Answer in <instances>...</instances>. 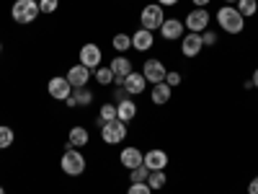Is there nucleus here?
Masks as SVG:
<instances>
[{
  "mask_svg": "<svg viewBox=\"0 0 258 194\" xmlns=\"http://www.w3.org/2000/svg\"><path fill=\"white\" fill-rule=\"evenodd\" d=\"M217 24H220L222 31H227V34L235 36V34H240L245 29V18L240 16V11L235 8V6H222L217 11Z\"/></svg>",
  "mask_w": 258,
  "mask_h": 194,
  "instance_id": "nucleus-1",
  "label": "nucleus"
},
{
  "mask_svg": "<svg viewBox=\"0 0 258 194\" xmlns=\"http://www.w3.org/2000/svg\"><path fill=\"white\" fill-rule=\"evenodd\" d=\"M11 16H13V21L16 24H34V21L41 16V11H39V3L36 0H16V3L11 6Z\"/></svg>",
  "mask_w": 258,
  "mask_h": 194,
  "instance_id": "nucleus-2",
  "label": "nucleus"
},
{
  "mask_svg": "<svg viewBox=\"0 0 258 194\" xmlns=\"http://www.w3.org/2000/svg\"><path fill=\"white\" fill-rule=\"evenodd\" d=\"M59 166H62V171L68 176H80V174H85V156L80 153L78 148H64Z\"/></svg>",
  "mask_w": 258,
  "mask_h": 194,
  "instance_id": "nucleus-3",
  "label": "nucleus"
},
{
  "mask_svg": "<svg viewBox=\"0 0 258 194\" xmlns=\"http://www.w3.org/2000/svg\"><path fill=\"white\" fill-rule=\"evenodd\" d=\"M163 21H165V13H163V6H158V3L145 6V8H142V13H140V24H142V29L153 31V34H155V31H160Z\"/></svg>",
  "mask_w": 258,
  "mask_h": 194,
  "instance_id": "nucleus-4",
  "label": "nucleus"
},
{
  "mask_svg": "<svg viewBox=\"0 0 258 194\" xmlns=\"http://www.w3.org/2000/svg\"><path fill=\"white\" fill-rule=\"evenodd\" d=\"M209 21H212V13L207 8H191L183 18V26L194 34H202V31L209 29Z\"/></svg>",
  "mask_w": 258,
  "mask_h": 194,
  "instance_id": "nucleus-5",
  "label": "nucleus"
},
{
  "mask_svg": "<svg viewBox=\"0 0 258 194\" xmlns=\"http://www.w3.org/2000/svg\"><path fill=\"white\" fill-rule=\"evenodd\" d=\"M124 137H126V124H124L121 119H114V122H109V124L101 127V140H103L106 145H119Z\"/></svg>",
  "mask_w": 258,
  "mask_h": 194,
  "instance_id": "nucleus-6",
  "label": "nucleus"
},
{
  "mask_svg": "<svg viewBox=\"0 0 258 194\" xmlns=\"http://www.w3.org/2000/svg\"><path fill=\"white\" fill-rule=\"evenodd\" d=\"M47 93H49L52 99H57V101H68L70 93H73V85H70L68 75H54V78H49Z\"/></svg>",
  "mask_w": 258,
  "mask_h": 194,
  "instance_id": "nucleus-7",
  "label": "nucleus"
},
{
  "mask_svg": "<svg viewBox=\"0 0 258 194\" xmlns=\"http://www.w3.org/2000/svg\"><path fill=\"white\" fill-rule=\"evenodd\" d=\"M78 57H80V65H85L88 70L101 68V47H98V44H93V41L83 44V47H80V52H78Z\"/></svg>",
  "mask_w": 258,
  "mask_h": 194,
  "instance_id": "nucleus-8",
  "label": "nucleus"
},
{
  "mask_svg": "<svg viewBox=\"0 0 258 194\" xmlns=\"http://www.w3.org/2000/svg\"><path fill=\"white\" fill-rule=\"evenodd\" d=\"M204 50V41H202V34H183L181 36V55L183 57H199V52Z\"/></svg>",
  "mask_w": 258,
  "mask_h": 194,
  "instance_id": "nucleus-9",
  "label": "nucleus"
},
{
  "mask_svg": "<svg viewBox=\"0 0 258 194\" xmlns=\"http://www.w3.org/2000/svg\"><path fill=\"white\" fill-rule=\"evenodd\" d=\"M142 75H145V80L147 83H163L165 80V75H168V70H165V65L160 62V60H147L145 65H142Z\"/></svg>",
  "mask_w": 258,
  "mask_h": 194,
  "instance_id": "nucleus-10",
  "label": "nucleus"
},
{
  "mask_svg": "<svg viewBox=\"0 0 258 194\" xmlns=\"http://www.w3.org/2000/svg\"><path fill=\"white\" fill-rule=\"evenodd\" d=\"M150 171H165V166L170 163V158H168V153L165 150H160V148H150L147 153H145V161H142Z\"/></svg>",
  "mask_w": 258,
  "mask_h": 194,
  "instance_id": "nucleus-11",
  "label": "nucleus"
},
{
  "mask_svg": "<svg viewBox=\"0 0 258 194\" xmlns=\"http://www.w3.org/2000/svg\"><path fill=\"white\" fill-rule=\"evenodd\" d=\"M109 68H111V73H114V83L121 88L124 80H126V75L132 73V60H129V57H114V60L109 62Z\"/></svg>",
  "mask_w": 258,
  "mask_h": 194,
  "instance_id": "nucleus-12",
  "label": "nucleus"
},
{
  "mask_svg": "<svg viewBox=\"0 0 258 194\" xmlns=\"http://www.w3.org/2000/svg\"><path fill=\"white\" fill-rule=\"evenodd\" d=\"M93 78V70H88L85 65H73V68L68 70V80H70V85L73 88H85L88 85V80Z\"/></svg>",
  "mask_w": 258,
  "mask_h": 194,
  "instance_id": "nucleus-13",
  "label": "nucleus"
},
{
  "mask_svg": "<svg viewBox=\"0 0 258 194\" xmlns=\"http://www.w3.org/2000/svg\"><path fill=\"white\" fill-rule=\"evenodd\" d=\"M183 31H186V26H183V21H178V18H165V21H163V26H160V36L168 39V41L181 39Z\"/></svg>",
  "mask_w": 258,
  "mask_h": 194,
  "instance_id": "nucleus-14",
  "label": "nucleus"
},
{
  "mask_svg": "<svg viewBox=\"0 0 258 194\" xmlns=\"http://www.w3.org/2000/svg\"><path fill=\"white\" fill-rule=\"evenodd\" d=\"M153 44H155L153 31H147V29L140 26V29L132 34V50H137V52H147V50H153Z\"/></svg>",
  "mask_w": 258,
  "mask_h": 194,
  "instance_id": "nucleus-15",
  "label": "nucleus"
},
{
  "mask_svg": "<svg viewBox=\"0 0 258 194\" xmlns=\"http://www.w3.org/2000/svg\"><path fill=\"white\" fill-rule=\"evenodd\" d=\"M145 88H147V80H145V75L142 73H129L126 75V80H124V91L129 93V96H140V93H145Z\"/></svg>",
  "mask_w": 258,
  "mask_h": 194,
  "instance_id": "nucleus-16",
  "label": "nucleus"
},
{
  "mask_svg": "<svg viewBox=\"0 0 258 194\" xmlns=\"http://www.w3.org/2000/svg\"><path fill=\"white\" fill-rule=\"evenodd\" d=\"M68 104V109H75V106H91L93 104V91L85 85V88H73L70 99L64 101Z\"/></svg>",
  "mask_w": 258,
  "mask_h": 194,
  "instance_id": "nucleus-17",
  "label": "nucleus"
},
{
  "mask_svg": "<svg viewBox=\"0 0 258 194\" xmlns=\"http://www.w3.org/2000/svg\"><path fill=\"white\" fill-rule=\"evenodd\" d=\"M119 161H121V166L124 168H137V166H142V161H145V153L140 148H124L121 150V156H119Z\"/></svg>",
  "mask_w": 258,
  "mask_h": 194,
  "instance_id": "nucleus-18",
  "label": "nucleus"
},
{
  "mask_svg": "<svg viewBox=\"0 0 258 194\" xmlns=\"http://www.w3.org/2000/svg\"><path fill=\"white\" fill-rule=\"evenodd\" d=\"M88 140H91V135H88V129L85 127H80V124H75L70 132H68V148H85L88 145Z\"/></svg>",
  "mask_w": 258,
  "mask_h": 194,
  "instance_id": "nucleus-19",
  "label": "nucleus"
},
{
  "mask_svg": "<svg viewBox=\"0 0 258 194\" xmlns=\"http://www.w3.org/2000/svg\"><path fill=\"white\" fill-rule=\"evenodd\" d=\"M135 117H137V104L132 99H124V101L116 104V119H121L124 124H129Z\"/></svg>",
  "mask_w": 258,
  "mask_h": 194,
  "instance_id": "nucleus-20",
  "label": "nucleus"
},
{
  "mask_svg": "<svg viewBox=\"0 0 258 194\" xmlns=\"http://www.w3.org/2000/svg\"><path fill=\"white\" fill-rule=\"evenodd\" d=\"M150 99H153V104H158V106L168 104V101H170V85H168L165 80H163V83H155L153 91H150Z\"/></svg>",
  "mask_w": 258,
  "mask_h": 194,
  "instance_id": "nucleus-21",
  "label": "nucleus"
},
{
  "mask_svg": "<svg viewBox=\"0 0 258 194\" xmlns=\"http://www.w3.org/2000/svg\"><path fill=\"white\" fill-rule=\"evenodd\" d=\"M114 119H116V104L106 101V104L101 106V112H98V127L109 124V122H114Z\"/></svg>",
  "mask_w": 258,
  "mask_h": 194,
  "instance_id": "nucleus-22",
  "label": "nucleus"
},
{
  "mask_svg": "<svg viewBox=\"0 0 258 194\" xmlns=\"http://www.w3.org/2000/svg\"><path fill=\"white\" fill-rule=\"evenodd\" d=\"M235 8L240 11L243 18H250V16L258 13V0H238V3H235Z\"/></svg>",
  "mask_w": 258,
  "mask_h": 194,
  "instance_id": "nucleus-23",
  "label": "nucleus"
},
{
  "mask_svg": "<svg viewBox=\"0 0 258 194\" xmlns=\"http://www.w3.org/2000/svg\"><path fill=\"white\" fill-rule=\"evenodd\" d=\"M111 47H114L119 55H121V52H126L129 47H132V34H124V31H121V34H116V36L111 39Z\"/></svg>",
  "mask_w": 258,
  "mask_h": 194,
  "instance_id": "nucleus-24",
  "label": "nucleus"
},
{
  "mask_svg": "<svg viewBox=\"0 0 258 194\" xmlns=\"http://www.w3.org/2000/svg\"><path fill=\"white\" fill-rule=\"evenodd\" d=\"M165 181H168L165 171H150V176H147V186L153 189V191L163 189V186H165Z\"/></svg>",
  "mask_w": 258,
  "mask_h": 194,
  "instance_id": "nucleus-25",
  "label": "nucleus"
},
{
  "mask_svg": "<svg viewBox=\"0 0 258 194\" xmlns=\"http://www.w3.org/2000/svg\"><path fill=\"white\" fill-rule=\"evenodd\" d=\"M93 78H96L98 85H111V83H114V73H111V68H103V65L93 70Z\"/></svg>",
  "mask_w": 258,
  "mask_h": 194,
  "instance_id": "nucleus-26",
  "label": "nucleus"
},
{
  "mask_svg": "<svg viewBox=\"0 0 258 194\" xmlns=\"http://www.w3.org/2000/svg\"><path fill=\"white\" fill-rule=\"evenodd\" d=\"M13 140H16L13 129H11V127H6V124H0V150L11 148V145H13Z\"/></svg>",
  "mask_w": 258,
  "mask_h": 194,
  "instance_id": "nucleus-27",
  "label": "nucleus"
},
{
  "mask_svg": "<svg viewBox=\"0 0 258 194\" xmlns=\"http://www.w3.org/2000/svg\"><path fill=\"white\" fill-rule=\"evenodd\" d=\"M147 176H150V168H147L145 163L129 171V181H147Z\"/></svg>",
  "mask_w": 258,
  "mask_h": 194,
  "instance_id": "nucleus-28",
  "label": "nucleus"
},
{
  "mask_svg": "<svg viewBox=\"0 0 258 194\" xmlns=\"http://www.w3.org/2000/svg\"><path fill=\"white\" fill-rule=\"evenodd\" d=\"M59 8V0H39V11L41 16H52Z\"/></svg>",
  "mask_w": 258,
  "mask_h": 194,
  "instance_id": "nucleus-29",
  "label": "nucleus"
},
{
  "mask_svg": "<svg viewBox=\"0 0 258 194\" xmlns=\"http://www.w3.org/2000/svg\"><path fill=\"white\" fill-rule=\"evenodd\" d=\"M126 194H153V189L147 186V181H132L126 189Z\"/></svg>",
  "mask_w": 258,
  "mask_h": 194,
  "instance_id": "nucleus-30",
  "label": "nucleus"
},
{
  "mask_svg": "<svg viewBox=\"0 0 258 194\" xmlns=\"http://www.w3.org/2000/svg\"><path fill=\"white\" fill-rule=\"evenodd\" d=\"M165 83L170 85V88H176V85H181V73H176V70H170V73L165 75Z\"/></svg>",
  "mask_w": 258,
  "mask_h": 194,
  "instance_id": "nucleus-31",
  "label": "nucleus"
},
{
  "mask_svg": "<svg viewBox=\"0 0 258 194\" xmlns=\"http://www.w3.org/2000/svg\"><path fill=\"white\" fill-rule=\"evenodd\" d=\"M202 41H204V47H212L214 41H217V34L207 29V31H202Z\"/></svg>",
  "mask_w": 258,
  "mask_h": 194,
  "instance_id": "nucleus-32",
  "label": "nucleus"
},
{
  "mask_svg": "<svg viewBox=\"0 0 258 194\" xmlns=\"http://www.w3.org/2000/svg\"><path fill=\"white\" fill-rule=\"evenodd\" d=\"M248 194H258V176H253V181L248 184Z\"/></svg>",
  "mask_w": 258,
  "mask_h": 194,
  "instance_id": "nucleus-33",
  "label": "nucleus"
},
{
  "mask_svg": "<svg viewBox=\"0 0 258 194\" xmlns=\"http://www.w3.org/2000/svg\"><path fill=\"white\" fill-rule=\"evenodd\" d=\"M191 3H194V8H207L212 0H191Z\"/></svg>",
  "mask_w": 258,
  "mask_h": 194,
  "instance_id": "nucleus-34",
  "label": "nucleus"
},
{
  "mask_svg": "<svg viewBox=\"0 0 258 194\" xmlns=\"http://www.w3.org/2000/svg\"><path fill=\"white\" fill-rule=\"evenodd\" d=\"M178 3H181V0H158V6H163V8L165 6H178Z\"/></svg>",
  "mask_w": 258,
  "mask_h": 194,
  "instance_id": "nucleus-35",
  "label": "nucleus"
},
{
  "mask_svg": "<svg viewBox=\"0 0 258 194\" xmlns=\"http://www.w3.org/2000/svg\"><path fill=\"white\" fill-rule=\"evenodd\" d=\"M250 80H253V88H258V68L253 70V78H250Z\"/></svg>",
  "mask_w": 258,
  "mask_h": 194,
  "instance_id": "nucleus-36",
  "label": "nucleus"
},
{
  "mask_svg": "<svg viewBox=\"0 0 258 194\" xmlns=\"http://www.w3.org/2000/svg\"><path fill=\"white\" fill-rule=\"evenodd\" d=\"M235 3H238V0H225V6H235Z\"/></svg>",
  "mask_w": 258,
  "mask_h": 194,
  "instance_id": "nucleus-37",
  "label": "nucleus"
},
{
  "mask_svg": "<svg viewBox=\"0 0 258 194\" xmlns=\"http://www.w3.org/2000/svg\"><path fill=\"white\" fill-rule=\"evenodd\" d=\"M0 194H6V186H0Z\"/></svg>",
  "mask_w": 258,
  "mask_h": 194,
  "instance_id": "nucleus-38",
  "label": "nucleus"
},
{
  "mask_svg": "<svg viewBox=\"0 0 258 194\" xmlns=\"http://www.w3.org/2000/svg\"><path fill=\"white\" fill-rule=\"evenodd\" d=\"M0 52H3V41H0Z\"/></svg>",
  "mask_w": 258,
  "mask_h": 194,
  "instance_id": "nucleus-39",
  "label": "nucleus"
},
{
  "mask_svg": "<svg viewBox=\"0 0 258 194\" xmlns=\"http://www.w3.org/2000/svg\"><path fill=\"white\" fill-rule=\"evenodd\" d=\"M36 3H39V0H36Z\"/></svg>",
  "mask_w": 258,
  "mask_h": 194,
  "instance_id": "nucleus-40",
  "label": "nucleus"
}]
</instances>
